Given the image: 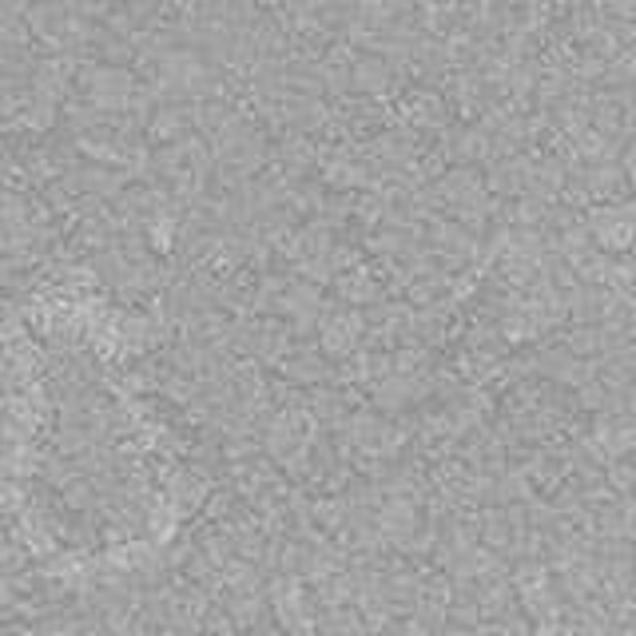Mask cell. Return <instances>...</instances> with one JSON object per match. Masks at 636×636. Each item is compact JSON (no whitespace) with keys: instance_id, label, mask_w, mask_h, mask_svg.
Instances as JSON below:
<instances>
[{"instance_id":"cell-1","label":"cell","mask_w":636,"mask_h":636,"mask_svg":"<svg viewBox=\"0 0 636 636\" xmlns=\"http://www.w3.org/2000/svg\"><path fill=\"white\" fill-rule=\"evenodd\" d=\"M589 231L605 251H625L636 243V208L628 203H608L589 215Z\"/></svg>"},{"instance_id":"cell-2","label":"cell","mask_w":636,"mask_h":636,"mask_svg":"<svg viewBox=\"0 0 636 636\" xmlns=\"http://www.w3.org/2000/svg\"><path fill=\"white\" fill-rule=\"evenodd\" d=\"M517 596L529 616H553V585L541 565H526L517 573Z\"/></svg>"},{"instance_id":"cell-3","label":"cell","mask_w":636,"mask_h":636,"mask_svg":"<svg viewBox=\"0 0 636 636\" xmlns=\"http://www.w3.org/2000/svg\"><path fill=\"white\" fill-rule=\"evenodd\" d=\"M358 338H362V318H358L354 310H342V315H335L327 327H322V347L335 358L350 354V350L358 347Z\"/></svg>"},{"instance_id":"cell-4","label":"cell","mask_w":636,"mask_h":636,"mask_svg":"<svg viewBox=\"0 0 636 636\" xmlns=\"http://www.w3.org/2000/svg\"><path fill=\"white\" fill-rule=\"evenodd\" d=\"M596 442H601V446H605L613 457L633 454V449H636V422H633V417H613V422H601Z\"/></svg>"},{"instance_id":"cell-5","label":"cell","mask_w":636,"mask_h":636,"mask_svg":"<svg viewBox=\"0 0 636 636\" xmlns=\"http://www.w3.org/2000/svg\"><path fill=\"white\" fill-rule=\"evenodd\" d=\"M347 298L350 303H367V298H374V287H370V278L367 275H350L347 278Z\"/></svg>"},{"instance_id":"cell-6","label":"cell","mask_w":636,"mask_h":636,"mask_svg":"<svg viewBox=\"0 0 636 636\" xmlns=\"http://www.w3.org/2000/svg\"><path fill=\"white\" fill-rule=\"evenodd\" d=\"M486 636H526L521 628H513V625H497V628H489Z\"/></svg>"},{"instance_id":"cell-7","label":"cell","mask_w":636,"mask_h":636,"mask_svg":"<svg viewBox=\"0 0 636 636\" xmlns=\"http://www.w3.org/2000/svg\"><path fill=\"white\" fill-rule=\"evenodd\" d=\"M628 176H633V188H636V151L628 156Z\"/></svg>"}]
</instances>
